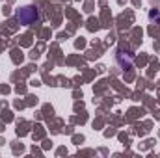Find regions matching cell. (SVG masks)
I'll return each instance as SVG.
<instances>
[{
  "mask_svg": "<svg viewBox=\"0 0 160 158\" xmlns=\"http://www.w3.org/2000/svg\"><path fill=\"white\" fill-rule=\"evenodd\" d=\"M17 19L21 21V24H32L39 19V13L34 6H26V7H21L17 11Z\"/></svg>",
  "mask_w": 160,
  "mask_h": 158,
  "instance_id": "6da1fadb",
  "label": "cell"
}]
</instances>
